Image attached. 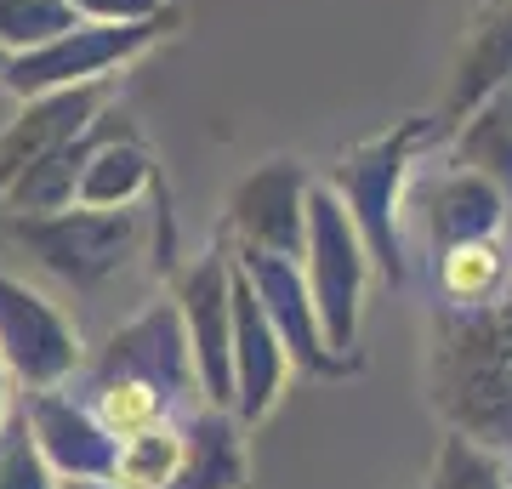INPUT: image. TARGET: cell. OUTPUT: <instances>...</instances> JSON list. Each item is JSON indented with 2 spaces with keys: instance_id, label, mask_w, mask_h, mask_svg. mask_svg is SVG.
Returning <instances> with one entry per match:
<instances>
[{
  "instance_id": "obj_1",
  "label": "cell",
  "mask_w": 512,
  "mask_h": 489,
  "mask_svg": "<svg viewBox=\"0 0 512 489\" xmlns=\"http://www.w3.org/2000/svg\"><path fill=\"white\" fill-rule=\"evenodd\" d=\"M427 387L450 433H467L512 461V273L478 308H439Z\"/></svg>"
},
{
  "instance_id": "obj_2",
  "label": "cell",
  "mask_w": 512,
  "mask_h": 489,
  "mask_svg": "<svg viewBox=\"0 0 512 489\" xmlns=\"http://www.w3.org/2000/svg\"><path fill=\"white\" fill-rule=\"evenodd\" d=\"M148 222L143 211H92V205H63L46 217H0V239L23 251L35 268L63 279L69 290H103L131 256L143 251Z\"/></svg>"
},
{
  "instance_id": "obj_3",
  "label": "cell",
  "mask_w": 512,
  "mask_h": 489,
  "mask_svg": "<svg viewBox=\"0 0 512 489\" xmlns=\"http://www.w3.org/2000/svg\"><path fill=\"white\" fill-rule=\"evenodd\" d=\"M365 239L353 228L348 205L330 188H308V245H302V273H308V296L319 313L330 353L359 347V302H365Z\"/></svg>"
},
{
  "instance_id": "obj_4",
  "label": "cell",
  "mask_w": 512,
  "mask_h": 489,
  "mask_svg": "<svg viewBox=\"0 0 512 489\" xmlns=\"http://www.w3.org/2000/svg\"><path fill=\"white\" fill-rule=\"evenodd\" d=\"M165 18H143V23H97V18H80L74 29H63L57 40L35 46V52H18L6 57L0 69V86L12 97H40V91H57V86H86V80H114V74L137 63V57L165 35Z\"/></svg>"
},
{
  "instance_id": "obj_5",
  "label": "cell",
  "mask_w": 512,
  "mask_h": 489,
  "mask_svg": "<svg viewBox=\"0 0 512 489\" xmlns=\"http://www.w3.org/2000/svg\"><path fill=\"white\" fill-rule=\"evenodd\" d=\"M74 376H92V381H143L154 393L177 404V410H200V370H194V353H188V330L177 302H148L131 325H120L109 342L97 347L92 359L80 364Z\"/></svg>"
},
{
  "instance_id": "obj_6",
  "label": "cell",
  "mask_w": 512,
  "mask_h": 489,
  "mask_svg": "<svg viewBox=\"0 0 512 489\" xmlns=\"http://www.w3.org/2000/svg\"><path fill=\"white\" fill-rule=\"evenodd\" d=\"M0 359L23 393L40 387H69L74 370L86 364L80 330L63 319L57 302H46L29 279L0 268Z\"/></svg>"
},
{
  "instance_id": "obj_7",
  "label": "cell",
  "mask_w": 512,
  "mask_h": 489,
  "mask_svg": "<svg viewBox=\"0 0 512 489\" xmlns=\"http://www.w3.org/2000/svg\"><path fill=\"white\" fill-rule=\"evenodd\" d=\"M177 313H183L205 404L234 410V256L205 251L200 262H188L177 279Z\"/></svg>"
},
{
  "instance_id": "obj_8",
  "label": "cell",
  "mask_w": 512,
  "mask_h": 489,
  "mask_svg": "<svg viewBox=\"0 0 512 489\" xmlns=\"http://www.w3.org/2000/svg\"><path fill=\"white\" fill-rule=\"evenodd\" d=\"M228 256H234V268L245 273V285L256 290L262 313L274 319L291 364H302L308 376H353V370H359V359L330 353L325 330H319V313H313V296H308L302 256H274V251H228Z\"/></svg>"
},
{
  "instance_id": "obj_9",
  "label": "cell",
  "mask_w": 512,
  "mask_h": 489,
  "mask_svg": "<svg viewBox=\"0 0 512 489\" xmlns=\"http://www.w3.org/2000/svg\"><path fill=\"white\" fill-rule=\"evenodd\" d=\"M109 109H114V80H86V86H57V91H40V97H23V109L0 131V194L29 165H40L46 154L74 143L80 131H92Z\"/></svg>"
},
{
  "instance_id": "obj_10",
  "label": "cell",
  "mask_w": 512,
  "mask_h": 489,
  "mask_svg": "<svg viewBox=\"0 0 512 489\" xmlns=\"http://www.w3.org/2000/svg\"><path fill=\"white\" fill-rule=\"evenodd\" d=\"M228 239H234V251L302 256V245H308V177H302V165H256L228 200Z\"/></svg>"
},
{
  "instance_id": "obj_11",
  "label": "cell",
  "mask_w": 512,
  "mask_h": 489,
  "mask_svg": "<svg viewBox=\"0 0 512 489\" xmlns=\"http://www.w3.org/2000/svg\"><path fill=\"white\" fill-rule=\"evenodd\" d=\"M399 160H404V143H376V148H359L353 160H342L336 177H330V194L348 205L370 262L393 285L410 273L404 268V245H399V222H393V194H399V171H404Z\"/></svg>"
},
{
  "instance_id": "obj_12",
  "label": "cell",
  "mask_w": 512,
  "mask_h": 489,
  "mask_svg": "<svg viewBox=\"0 0 512 489\" xmlns=\"http://www.w3.org/2000/svg\"><path fill=\"white\" fill-rule=\"evenodd\" d=\"M23 416H29V433H35L46 467L63 478H114V455H120V438L92 416V404L80 399L74 387H40V393H23Z\"/></svg>"
},
{
  "instance_id": "obj_13",
  "label": "cell",
  "mask_w": 512,
  "mask_h": 489,
  "mask_svg": "<svg viewBox=\"0 0 512 489\" xmlns=\"http://www.w3.org/2000/svg\"><path fill=\"white\" fill-rule=\"evenodd\" d=\"M285 376H291V353L279 342L274 319L262 313L256 290L245 285V273L234 268V416L256 427L279 404Z\"/></svg>"
},
{
  "instance_id": "obj_14",
  "label": "cell",
  "mask_w": 512,
  "mask_h": 489,
  "mask_svg": "<svg viewBox=\"0 0 512 489\" xmlns=\"http://www.w3.org/2000/svg\"><path fill=\"white\" fill-rule=\"evenodd\" d=\"M251 461H245V421L234 410L200 404L183 416V455L165 489H245Z\"/></svg>"
},
{
  "instance_id": "obj_15",
  "label": "cell",
  "mask_w": 512,
  "mask_h": 489,
  "mask_svg": "<svg viewBox=\"0 0 512 489\" xmlns=\"http://www.w3.org/2000/svg\"><path fill=\"white\" fill-rule=\"evenodd\" d=\"M143 194H160V177H154V160H148L143 137L114 114L109 131L97 137V148L80 165V182H74V205H92V211H131Z\"/></svg>"
},
{
  "instance_id": "obj_16",
  "label": "cell",
  "mask_w": 512,
  "mask_h": 489,
  "mask_svg": "<svg viewBox=\"0 0 512 489\" xmlns=\"http://www.w3.org/2000/svg\"><path fill=\"white\" fill-rule=\"evenodd\" d=\"M456 160L467 165V171H478L484 182H495L512 205V91H501L490 109L461 131Z\"/></svg>"
},
{
  "instance_id": "obj_17",
  "label": "cell",
  "mask_w": 512,
  "mask_h": 489,
  "mask_svg": "<svg viewBox=\"0 0 512 489\" xmlns=\"http://www.w3.org/2000/svg\"><path fill=\"white\" fill-rule=\"evenodd\" d=\"M177 455H183V421L143 427V433L120 438V455H114V484H120V489H165V484H171V472H177Z\"/></svg>"
},
{
  "instance_id": "obj_18",
  "label": "cell",
  "mask_w": 512,
  "mask_h": 489,
  "mask_svg": "<svg viewBox=\"0 0 512 489\" xmlns=\"http://www.w3.org/2000/svg\"><path fill=\"white\" fill-rule=\"evenodd\" d=\"M74 23H80V12L69 0H0V52L6 57L35 52Z\"/></svg>"
},
{
  "instance_id": "obj_19",
  "label": "cell",
  "mask_w": 512,
  "mask_h": 489,
  "mask_svg": "<svg viewBox=\"0 0 512 489\" xmlns=\"http://www.w3.org/2000/svg\"><path fill=\"white\" fill-rule=\"evenodd\" d=\"M0 489H57V472L46 467L23 404H12L0 421Z\"/></svg>"
},
{
  "instance_id": "obj_20",
  "label": "cell",
  "mask_w": 512,
  "mask_h": 489,
  "mask_svg": "<svg viewBox=\"0 0 512 489\" xmlns=\"http://www.w3.org/2000/svg\"><path fill=\"white\" fill-rule=\"evenodd\" d=\"M80 18H97V23H143V18H165L171 6L165 0H69Z\"/></svg>"
},
{
  "instance_id": "obj_21",
  "label": "cell",
  "mask_w": 512,
  "mask_h": 489,
  "mask_svg": "<svg viewBox=\"0 0 512 489\" xmlns=\"http://www.w3.org/2000/svg\"><path fill=\"white\" fill-rule=\"evenodd\" d=\"M12 387H18V381H12V370H6V359H0V421H6V410H12Z\"/></svg>"
},
{
  "instance_id": "obj_22",
  "label": "cell",
  "mask_w": 512,
  "mask_h": 489,
  "mask_svg": "<svg viewBox=\"0 0 512 489\" xmlns=\"http://www.w3.org/2000/svg\"><path fill=\"white\" fill-rule=\"evenodd\" d=\"M57 489H120L114 478H63Z\"/></svg>"
},
{
  "instance_id": "obj_23",
  "label": "cell",
  "mask_w": 512,
  "mask_h": 489,
  "mask_svg": "<svg viewBox=\"0 0 512 489\" xmlns=\"http://www.w3.org/2000/svg\"><path fill=\"white\" fill-rule=\"evenodd\" d=\"M0 69H6V52H0Z\"/></svg>"
}]
</instances>
